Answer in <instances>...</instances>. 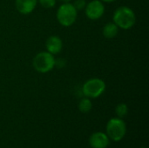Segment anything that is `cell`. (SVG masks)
<instances>
[{"mask_svg": "<svg viewBox=\"0 0 149 148\" xmlns=\"http://www.w3.org/2000/svg\"><path fill=\"white\" fill-rule=\"evenodd\" d=\"M113 23L123 30L132 28L136 22V16L134 11L127 6H120L116 9L113 13Z\"/></svg>", "mask_w": 149, "mask_h": 148, "instance_id": "1", "label": "cell"}, {"mask_svg": "<svg viewBox=\"0 0 149 148\" xmlns=\"http://www.w3.org/2000/svg\"><path fill=\"white\" fill-rule=\"evenodd\" d=\"M55 58L53 55L48 51H42L38 53L33 58V67L40 73H46L51 72L55 66Z\"/></svg>", "mask_w": 149, "mask_h": 148, "instance_id": "2", "label": "cell"}, {"mask_svg": "<svg viewBox=\"0 0 149 148\" xmlns=\"http://www.w3.org/2000/svg\"><path fill=\"white\" fill-rule=\"evenodd\" d=\"M77 12L78 10L72 3H64L57 10V19L61 25L65 27L71 26L76 21Z\"/></svg>", "mask_w": 149, "mask_h": 148, "instance_id": "3", "label": "cell"}, {"mask_svg": "<svg viewBox=\"0 0 149 148\" xmlns=\"http://www.w3.org/2000/svg\"><path fill=\"white\" fill-rule=\"evenodd\" d=\"M105 90H106L105 82L98 78H94L87 80L82 87L83 94L86 97L92 98V99L100 97L105 92Z\"/></svg>", "mask_w": 149, "mask_h": 148, "instance_id": "4", "label": "cell"}, {"mask_svg": "<svg viewBox=\"0 0 149 148\" xmlns=\"http://www.w3.org/2000/svg\"><path fill=\"white\" fill-rule=\"evenodd\" d=\"M126 124L120 118L111 119L107 125V135L114 141L122 140L126 134Z\"/></svg>", "mask_w": 149, "mask_h": 148, "instance_id": "5", "label": "cell"}, {"mask_svg": "<svg viewBox=\"0 0 149 148\" xmlns=\"http://www.w3.org/2000/svg\"><path fill=\"white\" fill-rule=\"evenodd\" d=\"M86 15L88 18L92 20H96L100 18L105 12V7L100 0H93L86 3L85 8Z\"/></svg>", "mask_w": 149, "mask_h": 148, "instance_id": "6", "label": "cell"}, {"mask_svg": "<svg viewBox=\"0 0 149 148\" xmlns=\"http://www.w3.org/2000/svg\"><path fill=\"white\" fill-rule=\"evenodd\" d=\"M89 144L93 148H106L109 144V139L103 133H95L91 135Z\"/></svg>", "mask_w": 149, "mask_h": 148, "instance_id": "7", "label": "cell"}, {"mask_svg": "<svg viewBox=\"0 0 149 148\" xmlns=\"http://www.w3.org/2000/svg\"><path fill=\"white\" fill-rule=\"evenodd\" d=\"M38 0H16V8L23 15L31 13L36 8Z\"/></svg>", "mask_w": 149, "mask_h": 148, "instance_id": "8", "label": "cell"}, {"mask_svg": "<svg viewBox=\"0 0 149 148\" xmlns=\"http://www.w3.org/2000/svg\"><path fill=\"white\" fill-rule=\"evenodd\" d=\"M45 47H46V50L48 52L54 55V54H58L61 51L62 47H63V43L59 37L51 36L46 40Z\"/></svg>", "mask_w": 149, "mask_h": 148, "instance_id": "9", "label": "cell"}, {"mask_svg": "<svg viewBox=\"0 0 149 148\" xmlns=\"http://www.w3.org/2000/svg\"><path fill=\"white\" fill-rule=\"evenodd\" d=\"M102 32L106 38H113L119 32V27L114 23H108L103 27Z\"/></svg>", "mask_w": 149, "mask_h": 148, "instance_id": "10", "label": "cell"}, {"mask_svg": "<svg viewBox=\"0 0 149 148\" xmlns=\"http://www.w3.org/2000/svg\"><path fill=\"white\" fill-rule=\"evenodd\" d=\"M93 107V104H92V101L86 97V98H84L82 99L79 103V109L81 113H89L91 111Z\"/></svg>", "mask_w": 149, "mask_h": 148, "instance_id": "11", "label": "cell"}, {"mask_svg": "<svg viewBox=\"0 0 149 148\" xmlns=\"http://www.w3.org/2000/svg\"><path fill=\"white\" fill-rule=\"evenodd\" d=\"M115 112H116V114L118 115V117L121 119V118L125 117L127 114V112H128L127 106L126 104H124V103H120L116 106Z\"/></svg>", "mask_w": 149, "mask_h": 148, "instance_id": "12", "label": "cell"}, {"mask_svg": "<svg viewBox=\"0 0 149 148\" xmlns=\"http://www.w3.org/2000/svg\"><path fill=\"white\" fill-rule=\"evenodd\" d=\"M40 3V5L45 9H50L55 6L56 0H38Z\"/></svg>", "mask_w": 149, "mask_h": 148, "instance_id": "13", "label": "cell"}, {"mask_svg": "<svg viewBox=\"0 0 149 148\" xmlns=\"http://www.w3.org/2000/svg\"><path fill=\"white\" fill-rule=\"evenodd\" d=\"M72 4L77 10H82L86 8V0H75V2Z\"/></svg>", "mask_w": 149, "mask_h": 148, "instance_id": "14", "label": "cell"}, {"mask_svg": "<svg viewBox=\"0 0 149 148\" xmlns=\"http://www.w3.org/2000/svg\"><path fill=\"white\" fill-rule=\"evenodd\" d=\"M101 2H106V3H112V2H113V1H115V0H100Z\"/></svg>", "mask_w": 149, "mask_h": 148, "instance_id": "15", "label": "cell"}, {"mask_svg": "<svg viewBox=\"0 0 149 148\" xmlns=\"http://www.w3.org/2000/svg\"><path fill=\"white\" fill-rule=\"evenodd\" d=\"M61 2H63V3H69L71 0H60Z\"/></svg>", "mask_w": 149, "mask_h": 148, "instance_id": "16", "label": "cell"}]
</instances>
